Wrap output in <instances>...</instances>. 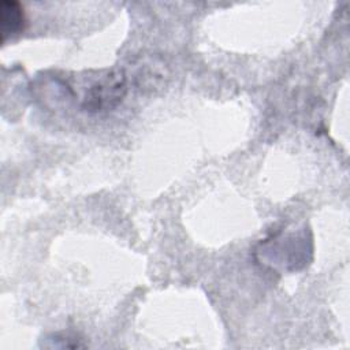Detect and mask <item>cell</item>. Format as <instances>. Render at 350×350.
<instances>
[{
  "mask_svg": "<svg viewBox=\"0 0 350 350\" xmlns=\"http://www.w3.org/2000/svg\"><path fill=\"white\" fill-rule=\"evenodd\" d=\"M57 81L78 107L89 113L115 108L126 94V75L122 70L92 71L74 81Z\"/></svg>",
  "mask_w": 350,
  "mask_h": 350,
  "instance_id": "6da1fadb",
  "label": "cell"
},
{
  "mask_svg": "<svg viewBox=\"0 0 350 350\" xmlns=\"http://www.w3.org/2000/svg\"><path fill=\"white\" fill-rule=\"evenodd\" d=\"M26 18L23 7L14 0H3L0 3V34L1 42L8 37L21 34L25 30Z\"/></svg>",
  "mask_w": 350,
  "mask_h": 350,
  "instance_id": "7a4b0ae2",
  "label": "cell"
}]
</instances>
